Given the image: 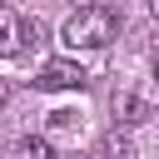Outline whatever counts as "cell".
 <instances>
[{
  "mask_svg": "<svg viewBox=\"0 0 159 159\" xmlns=\"http://www.w3.org/2000/svg\"><path fill=\"white\" fill-rule=\"evenodd\" d=\"M99 159H139L134 134H129V129H109V134L99 139Z\"/></svg>",
  "mask_w": 159,
  "mask_h": 159,
  "instance_id": "5b68a950",
  "label": "cell"
},
{
  "mask_svg": "<svg viewBox=\"0 0 159 159\" xmlns=\"http://www.w3.org/2000/svg\"><path fill=\"white\" fill-rule=\"evenodd\" d=\"M114 119H119V124H144V119H149V104H144L134 89H119V94H114ZM119 124H114V129H119Z\"/></svg>",
  "mask_w": 159,
  "mask_h": 159,
  "instance_id": "277c9868",
  "label": "cell"
},
{
  "mask_svg": "<svg viewBox=\"0 0 159 159\" xmlns=\"http://www.w3.org/2000/svg\"><path fill=\"white\" fill-rule=\"evenodd\" d=\"M149 5H154V0H149Z\"/></svg>",
  "mask_w": 159,
  "mask_h": 159,
  "instance_id": "9c48e42d",
  "label": "cell"
},
{
  "mask_svg": "<svg viewBox=\"0 0 159 159\" xmlns=\"http://www.w3.org/2000/svg\"><path fill=\"white\" fill-rule=\"evenodd\" d=\"M114 40H119V15L109 5H80L60 25V45L65 50H104Z\"/></svg>",
  "mask_w": 159,
  "mask_h": 159,
  "instance_id": "6da1fadb",
  "label": "cell"
},
{
  "mask_svg": "<svg viewBox=\"0 0 159 159\" xmlns=\"http://www.w3.org/2000/svg\"><path fill=\"white\" fill-rule=\"evenodd\" d=\"M75 119H80L75 109H55L50 114V129H75Z\"/></svg>",
  "mask_w": 159,
  "mask_h": 159,
  "instance_id": "52a82bcc",
  "label": "cell"
},
{
  "mask_svg": "<svg viewBox=\"0 0 159 159\" xmlns=\"http://www.w3.org/2000/svg\"><path fill=\"white\" fill-rule=\"evenodd\" d=\"M15 159H55V144H50V139H40V134H30V139H20V144H15Z\"/></svg>",
  "mask_w": 159,
  "mask_h": 159,
  "instance_id": "8992f818",
  "label": "cell"
},
{
  "mask_svg": "<svg viewBox=\"0 0 159 159\" xmlns=\"http://www.w3.org/2000/svg\"><path fill=\"white\" fill-rule=\"evenodd\" d=\"M20 50H25V20L10 5H0V60H15Z\"/></svg>",
  "mask_w": 159,
  "mask_h": 159,
  "instance_id": "3957f363",
  "label": "cell"
},
{
  "mask_svg": "<svg viewBox=\"0 0 159 159\" xmlns=\"http://www.w3.org/2000/svg\"><path fill=\"white\" fill-rule=\"evenodd\" d=\"M5 99H10V84H5V80H0V109H5Z\"/></svg>",
  "mask_w": 159,
  "mask_h": 159,
  "instance_id": "ba28073f",
  "label": "cell"
},
{
  "mask_svg": "<svg viewBox=\"0 0 159 159\" xmlns=\"http://www.w3.org/2000/svg\"><path fill=\"white\" fill-rule=\"evenodd\" d=\"M84 84H89V75L75 60H45L35 75V89H84Z\"/></svg>",
  "mask_w": 159,
  "mask_h": 159,
  "instance_id": "7a4b0ae2",
  "label": "cell"
}]
</instances>
